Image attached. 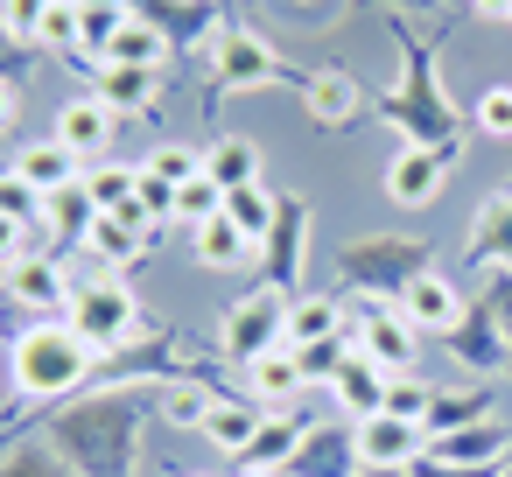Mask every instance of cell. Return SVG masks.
<instances>
[{
	"mask_svg": "<svg viewBox=\"0 0 512 477\" xmlns=\"http://www.w3.org/2000/svg\"><path fill=\"white\" fill-rule=\"evenodd\" d=\"M85 372H92V344H85L78 330L36 323V330L15 337V386H22V393L50 400V393H71Z\"/></svg>",
	"mask_w": 512,
	"mask_h": 477,
	"instance_id": "cell-1",
	"label": "cell"
},
{
	"mask_svg": "<svg viewBox=\"0 0 512 477\" xmlns=\"http://www.w3.org/2000/svg\"><path fill=\"white\" fill-rule=\"evenodd\" d=\"M0 274H8V267H0Z\"/></svg>",
	"mask_w": 512,
	"mask_h": 477,
	"instance_id": "cell-42",
	"label": "cell"
},
{
	"mask_svg": "<svg viewBox=\"0 0 512 477\" xmlns=\"http://www.w3.org/2000/svg\"><path fill=\"white\" fill-rule=\"evenodd\" d=\"M435 442V456H449V463H498L505 456V435L491 428V421H470V428H449V435H428Z\"/></svg>",
	"mask_w": 512,
	"mask_h": 477,
	"instance_id": "cell-14",
	"label": "cell"
},
{
	"mask_svg": "<svg viewBox=\"0 0 512 477\" xmlns=\"http://www.w3.org/2000/svg\"><path fill=\"white\" fill-rule=\"evenodd\" d=\"M134 197H141V204H148L155 218H169V211H176V190H169L162 176H148V169H141V183H134Z\"/></svg>",
	"mask_w": 512,
	"mask_h": 477,
	"instance_id": "cell-35",
	"label": "cell"
},
{
	"mask_svg": "<svg viewBox=\"0 0 512 477\" xmlns=\"http://www.w3.org/2000/svg\"><path fill=\"white\" fill-rule=\"evenodd\" d=\"M386 379H393V372H379L372 358H344L330 386H337V400H344L358 421H372V414H386Z\"/></svg>",
	"mask_w": 512,
	"mask_h": 477,
	"instance_id": "cell-9",
	"label": "cell"
},
{
	"mask_svg": "<svg viewBox=\"0 0 512 477\" xmlns=\"http://www.w3.org/2000/svg\"><path fill=\"white\" fill-rule=\"evenodd\" d=\"M302 379H309V372H302V358H295V351H267V358L253 365V386H260V400H288Z\"/></svg>",
	"mask_w": 512,
	"mask_h": 477,
	"instance_id": "cell-21",
	"label": "cell"
},
{
	"mask_svg": "<svg viewBox=\"0 0 512 477\" xmlns=\"http://www.w3.org/2000/svg\"><path fill=\"white\" fill-rule=\"evenodd\" d=\"M246 477H274V470H246Z\"/></svg>",
	"mask_w": 512,
	"mask_h": 477,
	"instance_id": "cell-41",
	"label": "cell"
},
{
	"mask_svg": "<svg viewBox=\"0 0 512 477\" xmlns=\"http://www.w3.org/2000/svg\"><path fill=\"white\" fill-rule=\"evenodd\" d=\"M400 316H407L414 330H435V337H456V330H463V302H456V288H449L442 274H414V281L400 288Z\"/></svg>",
	"mask_w": 512,
	"mask_h": 477,
	"instance_id": "cell-5",
	"label": "cell"
},
{
	"mask_svg": "<svg viewBox=\"0 0 512 477\" xmlns=\"http://www.w3.org/2000/svg\"><path fill=\"white\" fill-rule=\"evenodd\" d=\"M71 8H78V0H71Z\"/></svg>",
	"mask_w": 512,
	"mask_h": 477,
	"instance_id": "cell-43",
	"label": "cell"
},
{
	"mask_svg": "<svg viewBox=\"0 0 512 477\" xmlns=\"http://www.w3.org/2000/svg\"><path fill=\"white\" fill-rule=\"evenodd\" d=\"M337 337V302H323V295H309V302H288V344L302 351V344H330Z\"/></svg>",
	"mask_w": 512,
	"mask_h": 477,
	"instance_id": "cell-16",
	"label": "cell"
},
{
	"mask_svg": "<svg viewBox=\"0 0 512 477\" xmlns=\"http://www.w3.org/2000/svg\"><path fill=\"white\" fill-rule=\"evenodd\" d=\"M43 15H50V0H0V22H8L15 43H43Z\"/></svg>",
	"mask_w": 512,
	"mask_h": 477,
	"instance_id": "cell-29",
	"label": "cell"
},
{
	"mask_svg": "<svg viewBox=\"0 0 512 477\" xmlns=\"http://www.w3.org/2000/svg\"><path fill=\"white\" fill-rule=\"evenodd\" d=\"M477 15H491V22H512V0H477Z\"/></svg>",
	"mask_w": 512,
	"mask_h": 477,
	"instance_id": "cell-38",
	"label": "cell"
},
{
	"mask_svg": "<svg viewBox=\"0 0 512 477\" xmlns=\"http://www.w3.org/2000/svg\"><path fill=\"white\" fill-rule=\"evenodd\" d=\"M253 253V239L232 225V218H211V225H197V260L211 267V274H225V267H239Z\"/></svg>",
	"mask_w": 512,
	"mask_h": 477,
	"instance_id": "cell-15",
	"label": "cell"
},
{
	"mask_svg": "<svg viewBox=\"0 0 512 477\" xmlns=\"http://www.w3.org/2000/svg\"><path fill=\"white\" fill-rule=\"evenodd\" d=\"M204 176H211L225 197H232V190H253V183H260V148L232 134V141H218V148L204 155Z\"/></svg>",
	"mask_w": 512,
	"mask_h": 477,
	"instance_id": "cell-13",
	"label": "cell"
},
{
	"mask_svg": "<svg viewBox=\"0 0 512 477\" xmlns=\"http://www.w3.org/2000/svg\"><path fill=\"white\" fill-rule=\"evenodd\" d=\"M134 323H141V309H134V295H127L120 281H92V288H78V295H71V330H78L92 351L127 344V337H134Z\"/></svg>",
	"mask_w": 512,
	"mask_h": 477,
	"instance_id": "cell-2",
	"label": "cell"
},
{
	"mask_svg": "<svg viewBox=\"0 0 512 477\" xmlns=\"http://www.w3.org/2000/svg\"><path fill=\"white\" fill-rule=\"evenodd\" d=\"M43 218H50L57 232H92L99 204H92V190H85V183H71V190H57V197L43 204Z\"/></svg>",
	"mask_w": 512,
	"mask_h": 477,
	"instance_id": "cell-22",
	"label": "cell"
},
{
	"mask_svg": "<svg viewBox=\"0 0 512 477\" xmlns=\"http://www.w3.org/2000/svg\"><path fill=\"white\" fill-rule=\"evenodd\" d=\"M176 218H190V225H211V218H225V190H218L211 176L183 183V190H176Z\"/></svg>",
	"mask_w": 512,
	"mask_h": 477,
	"instance_id": "cell-25",
	"label": "cell"
},
{
	"mask_svg": "<svg viewBox=\"0 0 512 477\" xmlns=\"http://www.w3.org/2000/svg\"><path fill=\"white\" fill-rule=\"evenodd\" d=\"M274 211H281V204H274V197H267L260 183H253V190H232V197H225V218H232V225H239V232H246L253 246H260V239L274 232Z\"/></svg>",
	"mask_w": 512,
	"mask_h": 477,
	"instance_id": "cell-17",
	"label": "cell"
},
{
	"mask_svg": "<svg viewBox=\"0 0 512 477\" xmlns=\"http://www.w3.org/2000/svg\"><path fill=\"white\" fill-rule=\"evenodd\" d=\"M78 36H85V8H71V0H50V15H43V43L78 50Z\"/></svg>",
	"mask_w": 512,
	"mask_h": 477,
	"instance_id": "cell-32",
	"label": "cell"
},
{
	"mask_svg": "<svg viewBox=\"0 0 512 477\" xmlns=\"http://www.w3.org/2000/svg\"><path fill=\"white\" fill-rule=\"evenodd\" d=\"M43 204H50V197H43V190H29V183H22L15 169L0 176V218H15V225H29V218H36Z\"/></svg>",
	"mask_w": 512,
	"mask_h": 477,
	"instance_id": "cell-31",
	"label": "cell"
},
{
	"mask_svg": "<svg viewBox=\"0 0 512 477\" xmlns=\"http://www.w3.org/2000/svg\"><path fill=\"white\" fill-rule=\"evenodd\" d=\"M8 120H15V92H8V85H0V127H8Z\"/></svg>",
	"mask_w": 512,
	"mask_h": 477,
	"instance_id": "cell-39",
	"label": "cell"
},
{
	"mask_svg": "<svg viewBox=\"0 0 512 477\" xmlns=\"http://www.w3.org/2000/svg\"><path fill=\"white\" fill-rule=\"evenodd\" d=\"M225 358H239V365H260L267 351H281V337H288V302L274 295V288H260V295H246L232 316H225Z\"/></svg>",
	"mask_w": 512,
	"mask_h": 477,
	"instance_id": "cell-3",
	"label": "cell"
},
{
	"mask_svg": "<svg viewBox=\"0 0 512 477\" xmlns=\"http://www.w3.org/2000/svg\"><path fill=\"white\" fill-rule=\"evenodd\" d=\"M295 358H302V372H330V379H337V365H344V344H337V337H330V344H302Z\"/></svg>",
	"mask_w": 512,
	"mask_h": 477,
	"instance_id": "cell-36",
	"label": "cell"
},
{
	"mask_svg": "<svg viewBox=\"0 0 512 477\" xmlns=\"http://www.w3.org/2000/svg\"><path fill=\"white\" fill-rule=\"evenodd\" d=\"M365 477H407V470H365Z\"/></svg>",
	"mask_w": 512,
	"mask_h": 477,
	"instance_id": "cell-40",
	"label": "cell"
},
{
	"mask_svg": "<svg viewBox=\"0 0 512 477\" xmlns=\"http://www.w3.org/2000/svg\"><path fill=\"white\" fill-rule=\"evenodd\" d=\"M92 99H99V106H113V113H141V106L155 99V71H134V64H99Z\"/></svg>",
	"mask_w": 512,
	"mask_h": 477,
	"instance_id": "cell-12",
	"label": "cell"
},
{
	"mask_svg": "<svg viewBox=\"0 0 512 477\" xmlns=\"http://www.w3.org/2000/svg\"><path fill=\"white\" fill-rule=\"evenodd\" d=\"M85 246H92L99 260H127V253L141 246V232H134V225H120L113 211H99V218H92V232H85Z\"/></svg>",
	"mask_w": 512,
	"mask_h": 477,
	"instance_id": "cell-26",
	"label": "cell"
},
{
	"mask_svg": "<svg viewBox=\"0 0 512 477\" xmlns=\"http://www.w3.org/2000/svg\"><path fill=\"white\" fill-rule=\"evenodd\" d=\"M134 183H141V169H92V176H85V190H92L99 211H120V204L134 197Z\"/></svg>",
	"mask_w": 512,
	"mask_h": 477,
	"instance_id": "cell-28",
	"label": "cell"
},
{
	"mask_svg": "<svg viewBox=\"0 0 512 477\" xmlns=\"http://www.w3.org/2000/svg\"><path fill=\"white\" fill-rule=\"evenodd\" d=\"M386 414H400V421L428 428V414H435V393H428V386H414L407 372H393V379H386Z\"/></svg>",
	"mask_w": 512,
	"mask_h": 477,
	"instance_id": "cell-23",
	"label": "cell"
},
{
	"mask_svg": "<svg viewBox=\"0 0 512 477\" xmlns=\"http://www.w3.org/2000/svg\"><path fill=\"white\" fill-rule=\"evenodd\" d=\"M435 190H442V155L435 148H407V155H393V169H386V197L393 204H435Z\"/></svg>",
	"mask_w": 512,
	"mask_h": 477,
	"instance_id": "cell-6",
	"label": "cell"
},
{
	"mask_svg": "<svg viewBox=\"0 0 512 477\" xmlns=\"http://www.w3.org/2000/svg\"><path fill=\"white\" fill-rule=\"evenodd\" d=\"M15 176H22L29 190L57 197V190H71V183H78V155H71L64 141H50V148L36 141V148H22V155H15Z\"/></svg>",
	"mask_w": 512,
	"mask_h": 477,
	"instance_id": "cell-8",
	"label": "cell"
},
{
	"mask_svg": "<svg viewBox=\"0 0 512 477\" xmlns=\"http://www.w3.org/2000/svg\"><path fill=\"white\" fill-rule=\"evenodd\" d=\"M15 253H22V225L0 218V267H15Z\"/></svg>",
	"mask_w": 512,
	"mask_h": 477,
	"instance_id": "cell-37",
	"label": "cell"
},
{
	"mask_svg": "<svg viewBox=\"0 0 512 477\" xmlns=\"http://www.w3.org/2000/svg\"><path fill=\"white\" fill-rule=\"evenodd\" d=\"M358 344H365V358H372L379 372H407V365H414V323H407V316H372V323L358 330Z\"/></svg>",
	"mask_w": 512,
	"mask_h": 477,
	"instance_id": "cell-11",
	"label": "cell"
},
{
	"mask_svg": "<svg viewBox=\"0 0 512 477\" xmlns=\"http://www.w3.org/2000/svg\"><path fill=\"white\" fill-rule=\"evenodd\" d=\"M421 442H428V428H414V421H400V414L358 421V463H365V470H407Z\"/></svg>",
	"mask_w": 512,
	"mask_h": 477,
	"instance_id": "cell-4",
	"label": "cell"
},
{
	"mask_svg": "<svg viewBox=\"0 0 512 477\" xmlns=\"http://www.w3.org/2000/svg\"><path fill=\"white\" fill-rule=\"evenodd\" d=\"M477 127L498 134V141H512V85H491V92L477 99Z\"/></svg>",
	"mask_w": 512,
	"mask_h": 477,
	"instance_id": "cell-33",
	"label": "cell"
},
{
	"mask_svg": "<svg viewBox=\"0 0 512 477\" xmlns=\"http://www.w3.org/2000/svg\"><path fill=\"white\" fill-rule=\"evenodd\" d=\"M211 407H218V400H211L204 386H190V379H183V386H169V400H162V414H169L176 428H204V421H211Z\"/></svg>",
	"mask_w": 512,
	"mask_h": 477,
	"instance_id": "cell-27",
	"label": "cell"
},
{
	"mask_svg": "<svg viewBox=\"0 0 512 477\" xmlns=\"http://www.w3.org/2000/svg\"><path fill=\"white\" fill-rule=\"evenodd\" d=\"M204 435H211L218 449L246 456V449H253V435H260V414H253V407H225V400H218V407H211V421H204Z\"/></svg>",
	"mask_w": 512,
	"mask_h": 477,
	"instance_id": "cell-18",
	"label": "cell"
},
{
	"mask_svg": "<svg viewBox=\"0 0 512 477\" xmlns=\"http://www.w3.org/2000/svg\"><path fill=\"white\" fill-rule=\"evenodd\" d=\"M309 92H316L309 106H316L323 120H344V113H351V85H344V78H316Z\"/></svg>",
	"mask_w": 512,
	"mask_h": 477,
	"instance_id": "cell-34",
	"label": "cell"
},
{
	"mask_svg": "<svg viewBox=\"0 0 512 477\" xmlns=\"http://www.w3.org/2000/svg\"><path fill=\"white\" fill-rule=\"evenodd\" d=\"M148 176H162L169 190H183V183H197V176H204V155H190V148H155Z\"/></svg>",
	"mask_w": 512,
	"mask_h": 477,
	"instance_id": "cell-30",
	"label": "cell"
},
{
	"mask_svg": "<svg viewBox=\"0 0 512 477\" xmlns=\"http://www.w3.org/2000/svg\"><path fill=\"white\" fill-rule=\"evenodd\" d=\"M8 288H15L22 309H57V302H71V281H64L57 260H15V267H8Z\"/></svg>",
	"mask_w": 512,
	"mask_h": 477,
	"instance_id": "cell-10",
	"label": "cell"
},
{
	"mask_svg": "<svg viewBox=\"0 0 512 477\" xmlns=\"http://www.w3.org/2000/svg\"><path fill=\"white\" fill-rule=\"evenodd\" d=\"M57 141H64L71 155H106V148H113V106L71 99V106L57 113Z\"/></svg>",
	"mask_w": 512,
	"mask_h": 477,
	"instance_id": "cell-7",
	"label": "cell"
},
{
	"mask_svg": "<svg viewBox=\"0 0 512 477\" xmlns=\"http://www.w3.org/2000/svg\"><path fill=\"white\" fill-rule=\"evenodd\" d=\"M218 57H225V78H232V85H239V78H267V71H274V57H267L253 36H225V43H218Z\"/></svg>",
	"mask_w": 512,
	"mask_h": 477,
	"instance_id": "cell-24",
	"label": "cell"
},
{
	"mask_svg": "<svg viewBox=\"0 0 512 477\" xmlns=\"http://www.w3.org/2000/svg\"><path fill=\"white\" fill-rule=\"evenodd\" d=\"M106 64H134V71H155V64H162V36H155L148 22H134V15H127V29L113 36Z\"/></svg>",
	"mask_w": 512,
	"mask_h": 477,
	"instance_id": "cell-19",
	"label": "cell"
},
{
	"mask_svg": "<svg viewBox=\"0 0 512 477\" xmlns=\"http://www.w3.org/2000/svg\"><path fill=\"white\" fill-rule=\"evenodd\" d=\"M295 449H302V435H295V421H281V414H267L246 456H253V470H281V463H288Z\"/></svg>",
	"mask_w": 512,
	"mask_h": 477,
	"instance_id": "cell-20",
	"label": "cell"
}]
</instances>
